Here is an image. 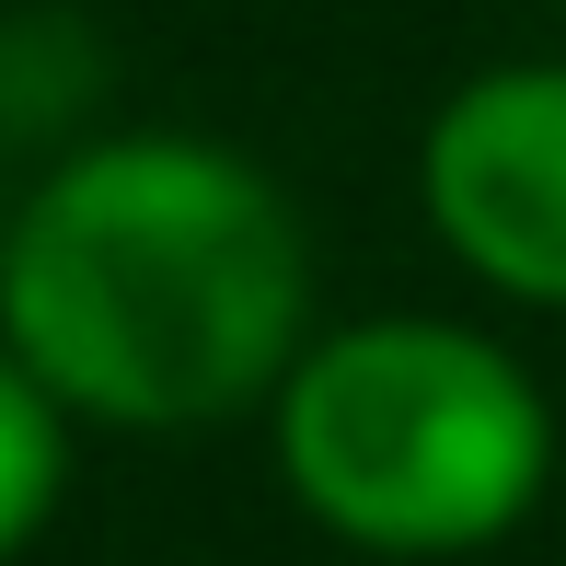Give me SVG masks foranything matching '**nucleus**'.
<instances>
[{
  "label": "nucleus",
  "mask_w": 566,
  "mask_h": 566,
  "mask_svg": "<svg viewBox=\"0 0 566 566\" xmlns=\"http://www.w3.org/2000/svg\"><path fill=\"white\" fill-rule=\"evenodd\" d=\"M301 220L209 139H105L0 243L12 358L116 428H197L301 370Z\"/></svg>",
  "instance_id": "nucleus-1"
},
{
  "label": "nucleus",
  "mask_w": 566,
  "mask_h": 566,
  "mask_svg": "<svg viewBox=\"0 0 566 566\" xmlns=\"http://www.w3.org/2000/svg\"><path fill=\"white\" fill-rule=\"evenodd\" d=\"M290 497L358 555H474L532 521L555 417L462 324H347L277 381Z\"/></svg>",
  "instance_id": "nucleus-2"
},
{
  "label": "nucleus",
  "mask_w": 566,
  "mask_h": 566,
  "mask_svg": "<svg viewBox=\"0 0 566 566\" xmlns=\"http://www.w3.org/2000/svg\"><path fill=\"white\" fill-rule=\"evenodd\" d=\"M59 394H46L23 358H0V566H12L23 544H35V521L59 509Z\"/></svg>",
  "instance_id": "nucleus-4"
},
{
  "label": "nucleus",
  "mask_w": 566,
  "mask_h": 566,
  "mask_svg": "<svg viewBox=\"0 0 566 566\" xmlns=\"http://www.w3.org/2000/svg\"><path fill=\"white\" fill-rule=\"evenodd\" d=\"M428 220L485 290L566 313V70H485L428 116Z\"/></svg>",
  "instance_id": "nucleus-3"
}]
</instances>
